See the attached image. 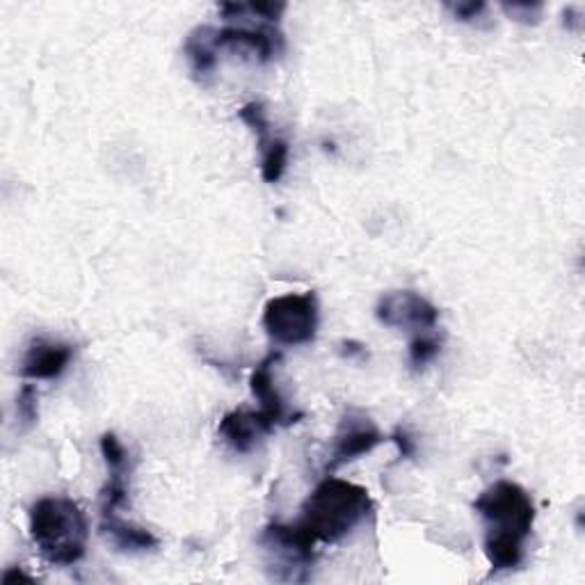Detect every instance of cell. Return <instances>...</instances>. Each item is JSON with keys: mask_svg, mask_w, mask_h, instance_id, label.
<instances>
[{"mask_svg": "<svg viewBox=\"0 0 585 585\" xmlns=\"http://www.w3.org/2000/svg\"><path fill=\"white\" fill-rule=\"evenodd\" d=\"M473 511L487 524L485 555L492 572L517 570L524 563L526 540L534 534V498L513 481H496L473 501Z\"/></svg>", "mask_w": 585, "mask_h": 585, "instance_id": "cell-1", "label": "cell"}, {"mask_svg": "<svg viewBox=\"0 0 585 585\" xmlns=\"http://www.w3.org/2000/svg\"><path fill=\"white\" fill-rule=\"evenodd\" d=\"M374 513V501L366 487L343 478L328 475L302 503L296 521L300 534L313 544H339Z\"/></svg>", "mask_w": 585, "mask_h": 585, "instance_id": "cell-2", "label": "cell"}, {"mask_svg": "<svg viewBox=\"0 0 585 585\" xmlns=\"http://www.w3.org/2000/svg\"><path fill=\"white\" fill-rule=\"evenodd\" d=\"M31 538L48 565L71 567L81 563L88 551L90 524L69 496H44L31 508Z\"/></svg>", "mask_w": 585, "mask_h": 585, "instance_id": "cell-3", "label": "cell"}, {"mask_svg": "<svg viewBox=\"0 0 585 585\" xmlns=\"http://www.w3.org/2000/svg\"><path fill=\"white\" fill-rule=\"evenodd\" d=\"M263 330L277 345H307L318 334V298L316 292H286L268 300L263 309Z\"/></svg>", "mask_w": 585, "mask_h": 585, "instance_id": "cell-4", "label": "cell"}, {"mask_svg": "<svg viewBox=\"0 0 585 585\" xmlns=\"http://www.w3.org/2000/svg\"><path fill=\"white\" fill-rule=\"evenodd\" d=\"M263 549L273 555V578L307 581L316 561V544L309 542L296 524H271L263 528Z\"/></svg>", "mask_w": 585, "mask_h": 585, "instance_id": "cell-5", "label": "cell"}, {"mask_svg": "<svg viewBox=\"0 0 585 585\" xmlns=\"http://www.w3.org/2000/svg\"><path fill=\"white\" fill-rule=\"evenodd\" d=\"M376 318L385 328L425 334L437 328L439 309L416 290H389L378 300Z\"/></svg>", "mask_w": 585, "mask_h": 585, "instance_id": "cell-6", "label": "cell"}, {"mask_svg": "<svg viewBox=\"0 0 585 585\" xmlns=\"http://www.w3.org/2000/svg\"><path fill=\"white\" fill-rule=\"evenodd\" d=\"M382 441H385V435L378 431V425L366 414L351 410L339 423V431L334 437V446H332L325 471L332 473L334 469L343 464L359 460L362 456H368L370 450H376Z\"/></svg>", "mask_w": 585, "mask_h": 585, "instance_id": "cell-7", "label": "cell"}, {"mask_svg": "<svg viewBox=\"0 0 585 585\" xmlns=\"http://www.w3.org/2000/svg\"><path fill=\"white\" fill-rule=\"evenodd\" d=\"M216 48H229L238 53H250L259 62H271L279 58L286 42L277 25H259V28H243V25H227L216 31Z\"/></svg>", "mask_w": 585, "mask_h": 585, "instance_id": "cell-8", "label": "cell"}, {"mask_svg": "<svg viewBox=\"0 0 585 585\" xmlns=\"http://www.w3.org/2000/svg\"><path fill=\"white\" fill-rule=\"evenodd\" d=\"M73 345L62 341L35 339L21 359V378L25 380H56L73 359Z\"/></svg>", "mask_w": 585, "mask_h": 585, "instance_id": "cell-9", "label": "cell"}, {"mask_svg": "<svg viewBox=\"0 0 585 585\" xmlns=\"http://www.w3.org/2000/svg\"><path fill=\"white\" fill-rule=\"evenodd\" d=\"M277 425L261 410H233L227 412L218 425V435L236 450V454H252L256 444L275 433Z\"/></svg>", "mask_w": 585, "mask_h": 585, "instance_id": "cell-10", "label": "cell"}, {"mask_svg": "<svg viewBox=\"0 0 585 585\" xmlns=\"http://www.w3.org/2000/svg\"><path fill=\"white\" fill-rule=\"evenodd\" d=\"M279 353H273L265 357L250 376V389L256 395V401L261 403V412L268 416L275 425H292L298 423L305 414H288L286 412V403L279 393V389L275 387V378H273V364L279 362Z\"/></svg>", "mask_w": 585, "mask_h": 585, "instance_id": "cell-11", "label": "cell"}, {"mask_svg": "<svg viewBox=\"0 0 585 585\" xmlns=\"http://www.w3.org/2000/svg\"><path fill=\"white\" fill-rule=\"evenodd\" d=\"M183 56L191 65V73L197 83H208L218 69V48H216V28L199 25L183 44Z\"/></svg>", "mask_w": 585, "mask_h": 585, "instance_id": "cell-12", "label": "cell"}, {"mask_svg": "<svg viewBox=\"0 0 585 585\" xmlns=\"http://www.w3.org/2000/svg\"><path fill=\"white\" fill-rule=\"evenodd\" d=\"M101 534L124 553H142L161 544L151 530L130 524L119 515H101Z\"/></svg>", "mask_w": 585, "mask_h": 585, "instance_id": "cell-13", "label": "cell"}, {"mask_svg": "<svg viewBox=\"0 0 585 585\" xmlns=\"http://www.w3.org/2000/svg\"><path fill=\"white\" fill-rule=\"evenodd\" d=\"M261 149V176L265 183H277L288 165V156L290 147L282 138H271Z\"/></svg>", "mask_w": 585, "mask_h": 585, "instance_id": "cell-14", "label": "cell"}, {"mask_svg": "<svg viewBox=\"0 0 585 585\" xmlns=\"http://www.w3.org/2000/svg\"><path fill=\"white\" fill-rule=\"evenodd\" d=\"M238 117H241L245 122V126L254 133L256 136V142L259 147H263L265 142H268L273 138V128H271V122H268V115H265V108L263 103L259 101H252V103H245L241 111H238Z\"/></svg>", "mask_w": 585, "mask_h": 585, "instance_id": "cell-15", "label": "cell"}, {"mask_svg": "<svg viewBox=\"0 0 585 585\" xmlns=\"http://www.w3.org/2000/svg\"><path fill=\"white\" fill-rule=\"evenodd\" d=\"M439 353H441V341L437 336H433L431 332L416 334L410 343V364L418 370L423 366H428L431 362H435Z\"/></svg>", "mask_w": 585, "mask_h": 585, "instance_id": "cell-16", "label": "cell"}, {"mask_svg": "<svg viewBox=\"0 0 585 585\" xmlns=\"http://www.w3.org/2000/svg\"><path fill=\"white\" fill-rule=\"evenodd\" d=\"M16 418L23 431L33 428L39 421V395L33 385H23L16 395Z\"/></svg>", "mask_w": 585, "mask_h": 585, "instance_id": "cell-17", "label": "cell"}, {"mask_svg": "<svg viewBox=\"0 0 585 585\" xmlns=\"http://www.w3.org/2000/svg\"><path fill=\"white\" fill-rule=\"evenodd\" d=\"M503 12L508 14L513 21H519V23H538L540 16H542V3H503L501 5Z\"/></svg>", "mask_w": 585, "mask_h": 585, "instance_id": "cell-18", "label": "cell"}, {"mask_svg": "<svg viewBox=\"0 0 585 585\" xmlns=\"http://www.w3.org/2000/svg\"><path fill=\"white\" fill-rule=\"evenodd\" d=\"M446 10L462 23H473L487 10L483 0H469V3H446Z\"/></svg>", "mask_w": 585, "mask_h": 585, "instance_id": "cell-19", "label": "cell"}, {"mask_svg": "<svg viewBox=\"0 0 585 585\" xmlns=\"http://www.w3.org/2000/svg\"><path fill=\"white\" fill-rule=\"evenodd\" d=\"M243 8H245V12L261 16V21H268L271 25H279V21L286 12V3H248Z\"/></svg>", "mask_w": 585, "mask_h": 585, "instance_id": "cell-20", "label": "cell"}, {"mask_svg": "<svg viewBox=\"0 0 585 585\" xmlns=\"http://www.w3.org/2000/svg\"><path fill=\"white\" fill-rule=\"evenodd\" d=\"M391 441L398 446V454H401V458L412 460V458L416 456V444H414V439L408 435V431L395 428L393 435H391Z\"/></svg>", "mask_w": 585, "mask_h": 585, "instance_id": "cell-21", "label": "cell"}, {"mask_svg": "<svg viewBox=\"0 0 585 585\" xmlns=\"http://www.w3.org/2000/svg\"><path fill=\"white\" fill-rule=\"evenodd\" d=\"M341 355L348 357V359H355L357 355L359 357H366V348H364L362 343H357V341H343L341 343Z\"/></svg>", "mask_w": 585, "mask_h": 585, "instance_id": "cell-22", "label": "cell"}, {"mask_svg": "<svg viewBox=\"0 0 585 585\" xmlns=\"http://www.w3.org/2000/svg\"><path fill=\"white\" fill-rule=\"evenodd\" d=\"M28 581V583H33L35 578L33 576H28V574H25V572H21V570H14V567H10L5 574H3V583L5 585H12V581Z\"/></svg>", "mask_w": 585, "mask_h": 585, "instance_id": "cell-23", "label": "cell"}]
</instances>
